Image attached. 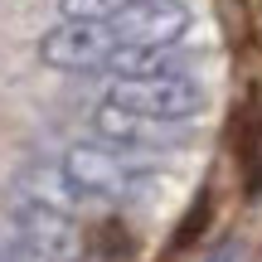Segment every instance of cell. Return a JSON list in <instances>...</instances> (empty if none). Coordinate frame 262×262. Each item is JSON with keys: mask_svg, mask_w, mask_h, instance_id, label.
Returning a JSON list of instances; mask_svg holds the SVG:
<instances>
[{"mask_svg": "<svg viewBox=\"0 0 262 262\" xmlns=\"http://www.w3.org/2000/svg\"><path fill=\"white\" fill-rule=\"evenodd\" d=\"M54 160L63 165V175L73 180L83 194H93L102 209L126 204V199H136V194H146V189L160 185V160L156 156H131V150H117V146H107V141H97V136L63 141V150H58Z\"/></svg>", "mask_w": 262, "mask_h": 262, "instance_id": "obj_1", "label": "cell"}, {"mask_svg": "<svg viewBox=\"0 0 262 262\" xmlns=\"http://www.w3.org/2000/svg\"><path fill=\"white\" fill-rule=\"evenodd\" d=\"M5 224L34 262H93L83 224L29 199L25 189H5Z\"/></svg>", "mask_w": 262, "mask_h": 262, "instance_id": "obj_2", "label": "cell"}, {"mask_svg": "<svg viewBox=\"0 0 262 262\" xmlns=\"http://www.w3.org/2000/svg\"><path fill=\"white\" fill-rule=\"evenodd\" d=\"M102 107H117L126 117L156 126H180L199 112V83L194 78H156V83H102Z\"/></svg>", "mask_w": 262, "mask_h": 262, "instance_id": "obj_3", "label": "cell"}, {"mask_svg": "<svg viewBox=\"0 0 262 262\" xmlns=\"http://www.w3.org/2000/svg\"><path fill=\"white\" fill-rule=\"evenodd\" d=\"M122 49V39L107 25H78V19H58L39 34V58L54 73H78V78H97L102 63Z\"/></svg>", "mask_w": 262, "mask_h": 262, "instance_id": "obj_4", "label": "cell"}, {"mask_svg": "<svg viewBox=\"0 0 262 262\" xmlns=\"http://www.w3.org/2000/svg\"><path fill=\"white\" fill-rule=\"evenodd\" d=\"M107 29L131 49H175V39L189 29V10L180 0H136L107 19Z\"/></svg>", "mask_w": 262, "mask_h": 262, "instance_id": "obj_5", "label": "cell"}, {"mask_svg": "<svg viewBox=\"0 0 262 262\" xmlns=\"http://www.w3.org/2000/svg\"><path fill=\"white\" fill-rule=\"evenodd\" d=\"M10 189H25L29 199L58 209V214H68V219H83V214H93V209H102L93 194H83V189L63 175V165H58V160H44V156L25 160V165L15 170V180H10Z\"/></svg>", "mask_w": 262, "mask_h": 262, "instance_id": "obj_6", "label": "cell"}, {"mask_svg": "<svg viewBox=\"0 0 262 262\" xmlns=\"http://www.w3.org/2000/svg\"><path fill=\"white\" fill-rule=\"evenodd\" d=\"M88 131L97 141H107V146H117V150H131V156H156L160 160V150H170V126L141 122V117H126V112L102 107V102L88 117Z\"/></svg>", "mask_w": 262, "mask_h": 262, "instance_id": "obj_7", "label": "cell"}, {"mask_svg": "<svg viewBox=\"0 0 262 262\" xmlns=\"http://www.w3.org/2000/svg\"><path fill=\"white\" fill-rule=\"evenodd\" d=\"M0 262H34V257H29V253H25V243H19V238H15V233H10V238H5V233H0Z\"/></svg>", "mask_w": 262, "mask_h": 262, "instance_id": "obj_8", "label": "cell"}]
</instances>
